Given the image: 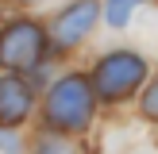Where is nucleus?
Returning a JSON list of instances; mask_svg holds the SVG:
<instances>
[{
	"label": "nucleus",
	"instance_id": "obj_1",
	"mask_svg": "<svg viewBox=\"0 0 158 154\" xmlns=\"http://www.w3.org/2000/svg\"><path fill=\"white\" fill-rule=\"evenodd\" d=\"M93 108H97L93 85L81 73H69L50 89V96L43 104V116L54 131H85L89 120H93Z\"/></svg>",
	"mask_w": 158,
	"mask_h": 154
},
{
	"label": "nucleus",
	"instance_id": "obj_2",
	"mask_svg": "<svg viewBox=\"0 0 158 154\" xmlns=\"http://www.w3.org/2000/svg\"><path fill=\"white\" fill-rule=\"evenodd\" d=\"M147 77V58L131 50H112L97 62V73H93V92L104 100H123L143 85Z\"/></svg>",
	"mask_w": 158,
	"mask_h": 154
},
{
	"label": "nucleus",
	"instance_id": "obj_3",
	"mask_svg": "<svg viewBox=\"0 0 158 154\" xmlns=\"http://www.w3.org/2000/svg\"><path fill=\"white\" fill-rule=\"evenodd\" d=\"M43 50H46V35L39 23L31 19H15L0 31V62L8 69H35L43 62Z\"/></svg>",
	"mask_w": 158,
	"mask_h": 154
},
{
	"label": "nucleus",
	"instance_id": "obj_4",
	"mask_svg": "<svg viewBox=\"0 0 158 154\" xmlns=\"http://www.w3.org/2000/svg\"><path fill=\"white\" fill-rule=\"evenodd\" d=\"M100 4L97 0H73L50 19V43L54 46H77L93 27H97Z\"/></svg>",
	"mask_w": 158,
	"mask_h": 154
},
{
	"label": "nucleus",
	"instance_id": "obj_5",
	"mask_svg": "<svg viewBox=\"0 0 158 154\" xmlns=\"http://www.w3.org/2000/svg\"><path fill=\"white\" fill-rule=\"evenodd\" d=\"M35 104V89L19 77V69L0 77V127H19Z\"/></svg>",
	"mask_w": 158,
	"mask_h": 154
},
{
	"label": "nucleus",
	"instance_id": "obj_6",
	"mask_svg": "<svg viewBox=\"0 0 158 154\" xmlns=\"http://www.w3.org/2000/svg\"><path fill=\"white\" fill-rule=\"evenodd\" d=\"M139 0H108V23L112 27H123V23L131 19V8H135Z\"/></svg>",
	"mask_w": 158,
	"mask_h": 154
},
{
	"label": "nucleus",
	"instance_id": "obj_7",
	"mask_svg": "<svg viewBox=\"0 0 158 154\" xmlns=\"http://www.w3.org/2000/svg\"><path fill=\"white\" fill-rule=\"evenodd\" d=\"M139 112H143L147 120H154V123H158V81L143 92V104H139Z\"/></svg>",
	"mask_w": 158,
	"mask_h": 154
}]
</instances>
